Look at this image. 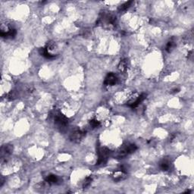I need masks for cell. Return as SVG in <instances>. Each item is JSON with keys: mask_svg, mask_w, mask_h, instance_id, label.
Listing matches in <instances>:
<instances>
[{"mask_svg": "<svg viewBox=\"0 0 194 194\" xmlns=\"http://www.w3.org/2000/svg\"><path fill=\"white\" fill-rule=\"evenodd\" d=\"M92 181H93V178H92V177H87V178H86V179L84 180V181L83 182V188L85 189V188H87L88 187H90V185L91 184Z\"/></svg>", "mask_w": 194, "mask_h": 194, "instance_id": "cell-18", "label": "cell"}, {"mask_svg": "<svg viewBox=\"0 0 194 194\" xmlns=\"http://www.w3.org/2000/svg\"><path fill=\"white\" fill-rule=\"evenodd\" d=\"M179 91H180V90L178 89V88H176V89H174L171 93H178V92H179Z\"/></svg>", "mask_w": 194, "mask_h": 194, "instance_id": "cell-21", "label": "cell"}, {"mask_svg": "<svg viewBox=\"0 0 194 194\" xmlns=\"http://www.w3.org/2000/svg\"><path fill=\"white\" fill-rule=\"evenodd\" d=\"M39 52H40V55H41L42 56H43L44 58H46V59H55V58L56 57L55 55H54V54H51L50 52H49L45 47H43V48H40V49H39Z\"/></svg>", "mask_w": 194, "mask_h": 194, "instance_id": "cell-12", "label": "cell"}, {"mask_svg": "<svg viewBox=\"0 0 194 194\" xmlns=\"http://www.w3.org/2000/svg\"><path fill=\"white\" fill-rule=\"evenodd\" d=\"M90 125L93 128H97V127H100L101 124H100V121H99L96 119H92L90 121Z\"/></svg>", "mask_w": 194, "mask_h": 194, "instance_id": "cell-19", "label": "cell"}, {"mask_svg": "<svg viewBox=\"0 0 194 194\" xmlns=\"http://www.w3.org/2000/svg\"><path fill=\"white\" fill-rule=\"evenodd\" d=\"M85 136H86V131H83L82 130L77 129V130H74V131L70 134L69 138L71 142L78 143H80L82 140Z\"/></svg>", "mask_w": 194, "mask_h": 194, "instance_id": "cell-7", "label": "cell"}, {"mask_svg": "<svg viewBox=\"0 0 194 194\" xmlns=\"http://www.w3.org/2000/svg\"><path fill=\"white\" fill-rule=\"evenodd\" d=\"M97 153H98V160L96 161V165H103L107 163L108 158L112 154V151L106 147H99Z\"/></svg>", "mask_w": 194, "mask_h": 194, "instance_id": "cell-4", "label": "cell"}, {"mask_svg": "<svg viewBox=\"0 0 194 194\" xmlns=\"http://www.w3.org/2000/svg\"><path fill=\"white\" fill-rule=\"evenodd\" d=\"M13 149H14V147L11 144H5V145L2 146L1 151H0V154H1L0 156H1L2 162L7 161L8 157L12 154Z\"/></svg>", "mask_w": 194, "mask_h": 194, "instance_id": "cell-6", "label": "cell"}, {"mask_svg": "<svg viewBox=\"0 0 194 194\" xmlns=\"http://www.w3.org/2000/svg\"><path fill=\"white\" fill-rule=\"evenodd\" d=\"M46 182L49 183V184H57L59 183V179L57 176L55 174H49L47 175L46 178H45Z\"/></svg>", "mask_w": 194, "mask_h": 194, "instance_id": "cell-13", "label": "cell"}, {"mask_svg": "<svg viewBox=\"0 0 194 194\" xmlns=\"http://www.w3.org/2000/svg\"><path fill=\"white\" fill-rule=\"evenodd\" d=\"M118 82V77L114 73H109L105 77L104 85L106 86H112L115 85Z\"/></svg>", "mask_w": 194, "mask_h": 194, "instance_id": "cell-8", "label": "cell"}, {"mask_svg": "<svg viewBox=\"0 0 194 194\" xmlns=\"http://www.w3.org/2000/svg\"><path fill=\"white\" fill-rule=\"evenodd\" d=\"M126 175H127V173L123 172V171H121L120 169H118L117 170V171H114V173L112 174V178L114 181L119 182L125 180L126 178Z\"/></svg>", "mask_w": 194, "mask_h": 194, "instance_id": "cell-9", "label": "cell"}, {"mask_svg": "<svg viewBox=\"0 0 194 194\" xmlns=\"http://www.w3.org/2000/svg\"><path fill=\"white\" fill-rule=\"evenodd\" d=\"M54 125L60 130H65L68 126V118L60 112H57L54 114Z\"/></svg>", "mask_w": 194, "mask_h": 194, "instance_id": "cell-3", "label": "cell"}, {"mask_svg": "<svg viewBox=\"0 0 194 194\" xmlns=\"http://www.w3.org/2000/svg\"><path fill=\"white\" fill-rule=\"evenodd\" d=\"M146 96H147V94H146V93H142V94L139 95L138 97L137 98V99H136L135 101H134V103L130 106V108H136V107L138 106V105L140 104V103H142L144 99H145L146 98Z\"/></svg>", "mask_w": 194, "mask_h": 194, "instance_id": "cell-14", "label": "cell"}, {"mask_svg": "<svg viewBox=\"0 0 194 194\" xmlns=\"http://www.w3.org/2000/svg\"><path fill=\"white\" fill-rule=\"evenodd\" d=\"M171 165V162L169 159H163L161 161L159 162V167L161 168V170L164 171H167L168 170H170Z\"/></svg>", "mask_w": 194, "mask_h": 194, "instance_id": "cell-10", "label": "cell"}, {"mask_svg": "<svg viewBox=\"0 0 194 194\" xmlns=\"http://www.w3.org/2000/svg\"><path fill=\"white\" fill-rule=\"evenodd\" d=\"M132 3H133L132 1H128V2H126L125 3H123V4H121L118 7V11H120V12L126 11V10H127L130 7V6H131Z\"/></svg>", "mask_w": 194, "mask_h": 194, "instance_id": "cell-16", "label": "cell"}, {"mask_svg": "<svg viewBox=\"0 0 194 194\" xmlns=\"http://www.w3.org/2000/svg\"><path fill=\"white\" fill-rule=\"evenodd\" d=\"M128 64H129V61L127 59H123L120 61L119 62L118 68L121 72L125 73L127 71V68H128Z\"/></svg>", "mask_w": 194, "mask_h": 194, "instance_id": "cell-11", "label": "cell"}, {"mask_svg": "<svg viewBox=\"0 0 194 194\" xmlns=\"http://www.w3.org/2000/svg\"><path fill=\"white\" fill-rule=\"evenodd\" d=\"M45 48L46 49L47 51H48V52H49L50 51L53 50L54 49L56 48V43L53 41H49V42H47V44H46V46H45Z\"/></svg>", "mask_w": 194, "mask_h": 194, "instance_id": "cell-17", "label": "cell"}, {"mask_svg": "<svg viewBox=\"0 0 194 194\" xmlns=\"http://www.w3.org/2000/svg\"><path fill=\"white\" fill-rule=\"evenodd\" d=\"M17 34L16 29L12 28V27H5L4 25H2L1 32L0 35L2 38L6 39H13L15 38Z\"/></svg>", "mask_w": 194, "mask_h": 194, "instance_id": "cell-5", "label": "cell"}, {"mask_svg": "<svg viewBox=\"0 0 194 194\" xmlns=\"http://www.w3.org/2000/svg\"><path fill=\"white\" fill-rule=\"evenodd\" d=\"M97 23L104 27H107V28H115L117 26L118 20H117V17L115 15L110 12L103 11L100 15L99 19Z\"/></svg>", "mask_w": 194, "mask_h": 194, "instance_id": "cell-1", "label": "cell"}, {"mask_svg": "<svg viewBox=\"0 0 194 194\" xmlns=\"http://www.w3.org/2000/svg\"><path fill=\"white\" fill-rule=\"evenodd\" d=\"M175 46H176V41H175L174 38L172 37V38L170 39L168 42H167L165 46V50L168 52H171L175 48Z\"/></svg>", "mask_w": 194, "mask_h": 194, "instance_id": "cell-15", "label": "cell"}, {"mask_svg": "<svg viewBox=\"0 0 194 194\" xmlns=\"http://www.w3.org/2000/svg\"><path fill=\"white\" fill-rule=\"evenodd\" d=\"M17 97V93L15 91H14V90H11L10 93H8L7 94V99L8 100H13L15 99V98Z\"/></svg>", "mask_w": 194, "mask_h": 194, "instance_id": "cell-20", "label": "cell"}, {"mask_svg": "<svg viewBox=\"0 0 194 194\" xmlns=\"http://www.w3.org/2000/svg\"><path fill=\"white\" fill-rule=\"evenodd\" d=\"M137 149V146L134 143H125L123 146H121L116 154L117 159H123L128 155L134 152Z\"/></svg>", "mask_w": 194, "mask_h": 194, "instance_id": "cell-2", "label": "cell"}]
</instances>
